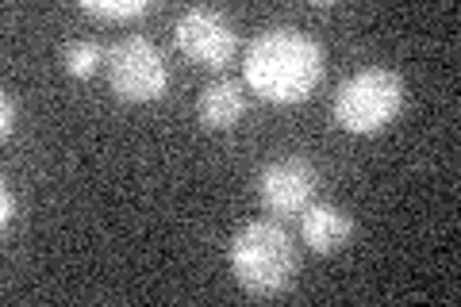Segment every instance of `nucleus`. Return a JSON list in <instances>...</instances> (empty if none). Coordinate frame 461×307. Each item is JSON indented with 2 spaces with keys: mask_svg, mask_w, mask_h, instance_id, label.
<instances>
[{
  "mask_svg": "<svg viewBox=\"0 0 461 307\" xmlns=\"http://www.w3.org/2000/svg\"><path fill=\"white\" fill-rule=\"evenodd\" d=\"M327 54L296 27L262 32L247 50V85L269 104H300L323 81Z\"/></svg>",
  "mask_w": 461,
  "mask_h": 307,
  "instance_id": "nucleus-1",
  "label": "nucleus"
},
{
  "mask_svg": "<svg viewBox=\"0 0 461 307\" xmlns=\"http://www.w3.org/2000/svg\"><path fill=\"white\" fill-rule=\"evenodd\" d=\"M227 261L242 292H250L258 300L285 296L300 273V250L293 235L281 223H269V219H254V223L242 227L230 239Z\"/></svg>",
  "mask_w": 461,
  "mask_h": 307,
  "instance_id": "nucleus-2",
  "label": "nucleus"
},
{
  "mask_svg": "<svg viewBox=\"0 0 461 307\" xmlns=\"http://www.w3.org/2000/svg\"><path fill=\"white\" fill-rule=\"evenodd\" d=\"M403 108V81L400 73L384 66H369L342 81L335 93V123L350 135H377Z\"/></svg>",
  "mask_w": 461,
  "mask_h": 307,
  "instance_id": "nucleus-3",
  "label": "nucleus"
},
{
  "mask_svg": "<svg viewBox=\"0 0 461 307\" xmlns=\"http://www.w3.org/2000/svg\"><path fill=\"white\" fill-rule=\"evenodd\" d=\"M108 81L123 104H154L169 89V69L147 35H127L108 50Z\"/></svg>",
  "mask_w": 461,
  "mask_h": 307,
  "instance_id": "nucleus-4",
  "label": "nucleus"
},
{
  "mask_svg": "<svg viewBox=\"0 0 461 307\" xmlns=\"http://www.w3.org/2000/svg\"><path fill=\"white\" fill-rule=\"evenodd\" d=\"M315 188H320V173L308 158H281V162H269L258 169L254 177V193L258 203L269 212V215H304L315 200Z\"/></svg>",
  "mask_w": 461,
  "mask_h": 307,
  "instance_id": "nucleus-5",
  "label": "nucleus"
},
{
  "mask_svg": "<svg viewBox=\"0 0 461 307\" xmlns=\"http://www.w3.org/2000/svg\"><path fill=\"white\" fill-rule=\"evenodd\" d=\"M177 47L185 58L208 66V69H223L230 58H235L239 35L235 23H230L223 12L215 8H189L177 20Z\"/></svg>",
  "mask_w": 461,
  "mask_h": 307,
  "instance_id": "nucleus-6",
  "label": "nucleus"
},
{
  "mask_svg": "<svg viewBox=\"0 0 461 307\" xmlns=\"http://www.w3.org/2000/svg\"><path fill=\"white\" fill-rule=\"evenodd\" d=\"M300 239H304L308 250L330 257L354 239V219L346 215L339 203H312V208L300 215Z\"/></svg>",
  "mask_w": 461,
  "mask_h": 307,
  "instance_id": "nucleus-7",
  "label": "nucleus"
},
{
  "mask_svg": "<svg viewBox=\"0 0 461 307\" xmlns=\"http://www.w3.org/2000/svg\"><path fill=\"white\" fill-rule=\"evenodd\" d=\"M242 112H247V93H242V85L230 81V77L212 81L196 100V115L208 131H230L242 120Z\"/></svg>",
  "mask_w": 461,
  "mask_h": 307,
  "instance_id": "nucleus-8",
  "label": "nucleus"
},
{
  "mask_svg": "<svg viewBox=\"0 0 461 307\" xmlns=\"http://www.w3.org/2000/svg\"><path fill=\"white\" fill-rule=\"evenodd\" d=\"M104 66V50H100V42L93 39H74L66 47V73L77 81H89L93 73Z\"/></svg>",
  "mask_w": 461,
  "mask_h": 307,
  "instance_id": "nucleus-9",
  "label": "nucleus"
},
{
  "mask_svg": "<svg viewBox=\"0 0 461 307\" xmlns=\"http://www.w3.org/2000/svg\"><path fill=\"white\" fill-rule=\"evenodd\" d=\"M81 12L96 20H139L150 12V5L147 0H81Z\"/></svg>",
  "mask_w": 461,
  "mask_h": 307,
  "instance_id": "nucleus-10",
  "label": "nucleus"
},
{
  "mask_svg": "<svg viewBox=\"0 0 461 307\" xmlns=\"http://www.w3.org/2000/svg\"><path fill=\"white\" fill-rule=\"evenodd\" d=\"M12 131H16V100L5 93L0 96V139H12Z\"/></svg>",
  "mask_w": 461,
  "mask_h": 307,
  "instance_id": "nucleus-11",
  "label": "nucleus"
},
{
  "mask_svg": "<svg viewBox=\"0 0 461 307\" xmlns=\"http://www.w3.org/2000/svg\"><path fill=\"white\" fill-rule=\"evenodd\" d=\"M0 208H5V215H0V227H12V219H16V203H12V188H5V193H0Z\"/></svg>",
  "mask_w": 461,
  "mask_h": 307,
  "instance_id": "nucleus-12",
  "label": "nucleus"
}]
</instances>
